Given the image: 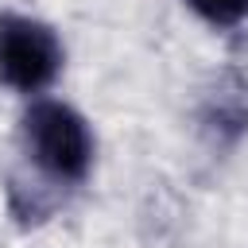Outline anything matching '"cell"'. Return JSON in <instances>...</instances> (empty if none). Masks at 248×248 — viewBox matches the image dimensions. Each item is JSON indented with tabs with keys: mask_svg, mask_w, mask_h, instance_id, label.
<instances>
[{
	"mask_svg": "<svg viewBox=\"0 0 248 248\" xmlns=\"http://www.w3.org/2000/svg\"><path fill=\"white\" fill-rule=\"evenodd\" d=\"M19 151L39 178L70 190L89 182L97 167V128L74 101L46 93V97L23 101Z\"/></svg>",
	"mask_w": 248,
	"mask_h": 248,
	"instance_id": "6da1fadb",
	"label": "cell"
},
{
	"mask_svg": "<svg viewBox=\"0 0 248 248\" xmlns=\"http://www.w3.org/2000/svg\"><path fill=\"white\" fill-rule=\"evenodd\" d=\"M66 70V39L58 27L35 12L4 8L0 12V85L19 101L54 93Z\"/></svg>",
	"mask_w": 248,
	"mask_h": 248,
	"instance_id": "7a4b0ae2",
	"label": "cell"
},
{
	"mask_svg": "<svg viewBox=\"0 0 248 248\" xmlns=\"http://www.w3.org/2000/svg\"><path fill=\"white\" fill-rule=\"evenodd\" d=\"M178 4L217 35H236L248 27V0H178Z\"/></svg>",
	"mask_w": 248,
	"mask_h": 248,
	"instance_id": "3957f363",
	"label": "cell"
}]
</instances>
